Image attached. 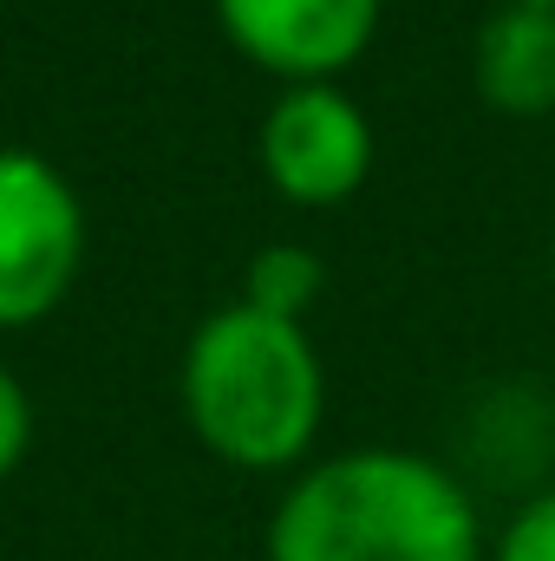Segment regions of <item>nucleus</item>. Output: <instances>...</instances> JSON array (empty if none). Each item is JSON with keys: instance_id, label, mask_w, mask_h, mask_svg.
<instances>
[{"instance_id": "nucleus-1", "label": "nucleus", "mask_w": 555, "mask_h": 561, "mask_svg": "<svg viewBox=\"0 0 555 561\" xmlns=\"http://www.w3.org/2000/svg\"><path fill=\"white\" fill-rule=\"evenodd\" d=\"M269 561H477V516L438 463L353 450L287 490Z\"/></svg>"}, {"instance_id": "nucleus-4", "label": "nucleus", "mask_w": 555, "mask_h": 561, "mask_svg": "<svg viewBox=\"0 0 555 561\" xmlns=\"http://www.w3.org/2000/svg\"><path fill=\"white\" fill-rule=\"evenodd\" d=\"M262 163H269L281 196L340 203L360 190V176L373 163V138H366V118L353 99H340L333 85H294L269 112Z\"/></svg>"}, {"instance_id": "nucleus-8", "label": "nucleus", "mask_w": 555, "mask_h": 561, "mask_svg": "<svg viewBox=\"0 0 555 561\" xmlns=\"http://www.w3.org/2000/svg\"><path fill=\"white\" fill-rule=\"evenodd\" d=\"M497 561H555V490L543 496V503H530V510L510 523V536H503Z\"/></svg>"}, {"instance_id": "nucleus-3", "label": "nucleus", "mask_w": 555, "mask_h": 561, "mask_svg": "<svg viewBox=\"0 0 555 561\" xmlns=\"http://www.w3.org/2000/svg\"><path fill=\"white\" fill-rule=\"evenodd\" d=\"M86 222L66 176L26 150H0V327L39 320L79 275Z\"/></svg>"}, {"instance_id": "nucleus-7", "label": "nucleus", "mask_w": 555, "mask_h": 561, "mask_svg": "<svg viewBox=\"0 0 555 561\" xmlns=\"http://www.w3.org/2000/svg\"><path fill=\"white\" fill-rule=\"evenodd\" d=\"M320 294V262L307 249H262L249 262V307L256 313H275V320H294L307 300Z\"/></svg>"}, {"instance_id": "nucleus-2", "label": "nucleus", "mask_w": 555, "mask_h": 561, "mask_svg": "<svg viewBox=\"0 0 555 561\" xmlns=\"http://www.w3.org/2000/svg\"><path fill=\"white\" fill-rule=\"evenodd\" d=\"M183 405L196 437L249 470H275L307 450L320 424V366L294 320L223 307L183 353Z\"/></svg>"}, {"instance_id": "nucleus-5", "label": "nucleus", "mask_w": 555, "mask_h": 561, "mask_svg": "<svg viewBox=\"0 0 555 561\" xmlns=\"http://www.w3.org/2000/svg\"><path fill=\"white\" fill-rule=\"evenodd\" d=\"M216 13L256 66L320 85L373 39L380 0H216Z\"/></svg>"}, {"instance_id": "nucleus-9", "label": "nucleus", "mask_w": 555, "mask_h": 561, "mask_svg": "<svg viewBox=\"0 0 555 561\" xmlns=\"http://www.w3.org/2000/svg\"><path fill=\"white\" fill-rule=\"evenodd\" d=\"M26 431H33V419H26V392H20V386H13V373L0 366V477L20 463Z\"/></svg>"}, {"instance_id": "nucleus-10", "label": "nucleus", "mask_w": 555, "mask_h": 561, "mask_svg": "<svg viewBox=\"0 0 555 561\" xmlns=\"http://www.w3.org/2000/svg\"><path fill=\"white\" fill-rule=\"evenodd\" d=\"M517 7H550V13H555V0H517Z\"/></svg>"}, {"instance_id": "nucleus-6", "label": "nucleus", "mask_w": 555, "mask_h": 561, "mask_svg": "<svg viewBox=\"0 0 555 561\" xmlns=\"http://www.w3.org/2000/svg\"><path fill=\"white\" fill-rule=\"evenodd\" d=\"M477 92L497 112H550L555 105V13L550 7H503L477 33Z\"/></svg>"}]
</instances>
